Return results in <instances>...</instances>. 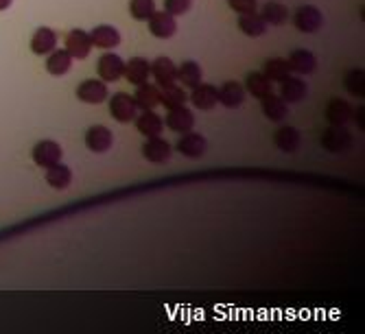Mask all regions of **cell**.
Returning <instances> with one entry per match:
<instances>
[{
  "label": "cell",
  "mask_w": 365,
  "mask_h": 334,
  "mask_svg": "<svg viewBox=\"0 0 365 334\" xmlns=\"http://www.w3.org/2000/svg\"><path fill=\"white\" fill-rule=\"evenodd\" d=\"M193 7V0H165V11L171 16H184Z\"/></svg>",
  "instance_id": "36"
},
{
  "label": "cell",
  "mask_w": 365,
  "mask_h": 334,
  "mask_svg": "<svg viewBox=\"0 0 365 334\" xmlns=\"http://www.w3.org/2000/svg\"><path fill=\"white\" fill-rule=\"evenodd\" d=\"M175 149H178V153H182L184 158H201L206 153V149H208V140L204 136H199V134L186 132L178 140Z\"/></svg>",
  "instance_id": "11"
},
{
  "label": "cell",
  "mask_w": 365,
  "mask_h": 334,
  "mask_svg": "<svg viewBox=\"0 0 365 334\" xmlns=\"http://www.w3.org/2000/svg\"><path fill=\"white\" fill-rule=\"evenodd\" d=\"M90 42L96 48L110 50V48H116L121 44V33L114 27H110V24H98V27H94L90 33Z\"/></svg>",
  "instance_id": "15"
},
{
  "label": "cell",
  "mask_w": 365,
  "mask_h": 334,
  "mask_svg": "<svg viewBox=\"0 0 365 334\" xmlns=\"http://www.w3.org/2000/svg\"><path fill=\"white\" fill-rule=\"evenodd\" d=\"M260 18L265 20V24H273V27H280L289 18V9L278 3V0H269V3L262 5V14Z\"/></svg>",
  "instance_id": "31"
},
{
  "label": "cell",
  "mask_w": 365,
  "mask_h": 334,
  "mask_svg": "<svg viewBox=\"0 0 365 334\" xmlns=\"http://www.w3.org/2000/svg\"><path fill=\"white\" fill-rule=\"evenodd\" d=\"M136 94H134V103L138 109H154L156 105H160V87L154 83H140L136 85Z\"/></svg>",
  "instance_id": "21"
},
{
  "label": "cell",
  "mask_w": 365,
  "mask_h": 334,
  "mask_svg": "<svg viewBox=\"0 0 365 334\" xmlns=\"http://www.w3.org/2000/svg\"><path fill=\"white\" fill-rule=\"evenodd\" d=\"M280 96L284 103H300L304 101L309 94V85L304 83V79H298V76L289 74L284 81H280Z\"/></svg>",
  "instance_id": "16"
},
{
  "label": "cell",
  "mask_w": 365,
  "mask_h": 334,
  "mask_svg": "<svg viewBox=\"0 0 365 334\" xmlns=\"http://www.w3.org/2000/svg\"><path fill=\"white\" fill-rule=\"evenodd\" d=\"M171 143L162 136H151L143 145V158L151 164H167L171 160Z\"/></svg>",
  "instance_id": "2"
},
{
  "label": "cell",
  "mask_w": 365,
  "mask_h": 334,
  "mask_svg": "<svg viewBox=\"0 0 365 334\" xmlns=\"http://www.w3.org/2000/svg\"><path fill=\"white\" fill-rule=\"evenodd\" d=\"M72 68V57L68 55L66 48H53L46 59V70L53 76H64Z\"/></svg>",
  "instance_id": "20"
},
{
  "label": "cell",
  "mask_w": 365,
  "mask_h": 334,
  "mask_svg": "<svg viewBox=\"0 0 365 334\" xmlns=\"http://www.w3.org/2000/svg\"><path fill=\"white\" fill-rule=\"evenodd\" d=\"M66 50L72 59H85L92 50L90 33H85L83 29H74L66 37Z\"/></svg>",
  "instance_id": "12"
},
{
  "label": "cell",
  "mask_w": 365,
  "mask_h": 334,
  "mask_svg": "<svg viewBox=\"0 0 365 334\" xmlns=\"http://www.w3.org/2000/svg\"><path fill=\"white\" fill-rule=\"evenodd\" d=\"M77 98L90 105H101L103 101H107V83L101 79H85L77 87Z\"/></svg>",
  "instance_id": "10"
},
{
  "label": "cell",
  "mask_w": 365,
  "mask_h": 334,
  "mask_svg": "<svg viewBox=\"0 0 365 334\" xmlns=\"http://www.w3.org/2000/svg\"><path fill=\"white\" fill-rule=\"evenodd\" d=\"M149 31L151 35L160 37V40H169V37L175 35L178 31V22H175V16H171L169 11H154L149 18Z\"/></svg>",
  "instance_id": "7"
},
{
  "label": "cell",
  "mask_w": 365,
  "mask_h": 334,
  "mask_svg": "<svg viewBox=\"0 0 365 334\" xmlns=\"http://www.w3.org/2000/svg\"><path fill=\"white\" fill-rule=\"evenodd\" d=\"M165 125L169 127L171 132L175 134H186V132H193L195 127V114L184 107V105H178V107H171L167 118H165Z\"/></svg>",
  "instance_id": "9"
},
{
  "label": "cell",
  "mask_w": 365,
  "mask_h": 334,
  "mask_svg": "<svg viewBox=\"0 0 365 334\" xmlns=\"http://www.w3.org/2000/svg\"><path fill=\"white\" fill-rule=\"evenodd\" d=\"M238 29H241L247 37H260L267 31V24L256 14V11H251V14L238 16Z\"/></svg>",
  "instance_id": "29"
},
{
  "label": "cell",
  "mask_w": 365,
  "mask_h": 334,
  "mask_svg": "<svg viewBox=\"0 0 365 334\" xmlns=\"http://www.w3.org/2000/svg\"><path fill=\"white\" fill-rule=\"evenodd\" d=\"M188 101V94L180 85H167V87H160V105H165L167 109L171 107H178V105H184Z\"/></svg>",
  "instance_id": "32"
},
{
  "label": "cell",
  "mask_w": 365,
  "mask_h": 334,
  "mask_svg": "<svg viewBox=\"0 0 365 334\" xmlns=\"http://www.w3.org/2000/svg\"><path fill=\"white\" fill-rule=\"evenodd\" d=\"M300 143H302V136L295 127H280V129L273 134V145L284 153L298 151Z\"/></svg>",
  "instance_id": "26"
},
{
  "label": "cell",
  "mask_w": 365,
  "mask_h": 334,
  "mask_svg": "<svg viewBox=\"0 0 365 334\" xmlns=\"http://www.w3.org/2000/svg\"><path fill=\"white\" fill-rule=\"evenodd\" d=\"M123 68H125V61L116 53L101 55L96 63V72L101 76V81H105V83H116L123 76Z\"/></svg>",
  "instance_id": "8"
},
{
  "label": "cell",
  "mask_w": 365,
  "mask_h": 334,
  "mask_svg": "<svg viewBox=\"0 0 365 334\" xmlns=\"http://www.w3.org/2000/svg\"><path fill=\"white\" fill-rule=\"evenodd\" d=\"M46 184L50 188H55V190H66L70 184H72V171H70V166L66 164H53V166H48L46 169Z\"/></svg>",
  "instance_id": "24"
},
{
  "label": "cell",
  "mask_w": 365,
  "mask_h": 334,
  "mask_svg": "<svg viewBox=\"0 0 365 334\" xmlns=\"http://www.w3.org/2000/svg\"><path fill=\"white\" fill-rule=\"evenodd\" d=\"M245 87L238 83V81H225L219 90H217V101L221 103V105L225 107H238L243 105L245 101Z\"/></svg>",
  "instance_id": "14"
},
{
  "label": "cell",
  "mask_w": 365,
  "mask_h": 334,
  "mask_svg": "<svg viewBox=\"0 0 365 334\" xmlns=\"http://www.w3.org/2000/svg\"><path fill=\"white\" fill-rule=\"evenodd\" d=\"M151 74L156 76L158 87H167V85H173L175 79H178V66H175L169 57H158L151 63Z\"/></svg>",
  "instance_id": "13"
},
{
  "label": "cell",
  "mask_w": 365,
  "mask_h": 334,
  "mask_svg": "<svg viewBox=\"0 0 365 334\" xmlns=\"http://www.w3.org/2000/svg\"><path fill=\"white\" fill-rule=\"evenodd\" d=\"M230 9H234L236 14H251V11H256V0H228Z\"/></svg>",
  "instance_id": "37"
},
{
  "label": "cell",
  "mask_w": 365,
  "mask_h": 334,
  "mask_svg": "<svg viewBox=\"0 0 365 334\" xmlns=\"http://www.w3.org/2000/svg\"><path fill=\"white\" fill-rule=\"evenodd\" d=\"M156 11V0H129V14L136 20H147Z\"/></svg>",
  "instance_id": "34"
},
{
  "label": "cell",
  "mask_w": 365,
  "mask_h": 334,
  "mask_svg": "<svg viewBox=\"0 0 365 334\" xmlns=\"http://www.w3.org/2000/svg\"><path fill=\"white\" fill-rule=\"evenodd\" d=\"M149 74H151V63L143 57H134L129 59L127 63H125V68H123V76L127 79L132 85H140L149 79Z\"/></svg>",
  "instance_id": "18"
},
{
  "label": "cell",
  "mask_w": 365,
  "mask_h": 334,
  "mask_svg": "<svg viewBox=\"0 0 365 334\" xmlns=\"http://www.w3.org/2000/svg\"><path fill=\"white\" fill-rule=\"evenodd\" d=\"M191 98V103L197 107V109H201V112H210L212 107L217 105V87L215 85H208V83H199V85H195L193 87V94L188 96Z\"/></svg>",
  "instance_id": "17"
},
{
  "label": "cell",
  "mask_w": 365,
  "mask_h": 334,
  "mask_svg": "<svg viewBox=\"0 0 365 334\" xmlns=\"http://www.w3.org/2000/svg\"><path fill=\"white\" fill-rule=\"evenodd\" d=\"M178 79L182 81V85L184 87H195V85H199L201 83V79H204V70H201V66L197 61H184L182 66L178 68Z\"/></svg>",
  "instance_id": "30"
},
{
  "label": "cell",
  "mask_w": 365,
  "mask_h": 334,
  "mask_svg": "<svg viewBox=\"0 0 365 334\" xmlns=\"http://www.w3.org/2000/svg\"><path fill=\"white\" fill-rule=\"evenodd\" d=\"M11 3H14V0H0V11L9 9V7H11Z\"/></svg>",
  "instance_id": "38"
},
{
  "label": "cell",
  "mask_w": 365,
  "mask_h": 334,
  "mask_svg": "<svg viewBox=\"0 0 365 334\" xmlns=\"http://www.w3.org/2000/svg\"><path fill=\"white\" fill-rule=\"evenodd\" d=\"M289 68L298 74H311L313 70L317 68V59L315 55L311 53V50H304V48H298L293 50L291 55H289Z\"/></svg>",
  "instance_id": "23"
},
{
  "label": "cell",
  "mask_w": 365,
  "mask_h": 334,
  "mask_svg": "<svg viewBox=\"0 0 365 334\" xmlns=\"http://www.w3.org/2000/svg\"><path fill=\"white\" fill-rule=\"evenodd\" d=\"M85 147L92 153H107L114 147V134L103 125H92L90 129L85 132Z\"/></svg>",
  "instance_id": "6"
},
{
  "label": "cell",
  "mask_w": 365,
  "mask_h": 334,
  "mask_svg": "<svg viewBox=\"0 0 365 334\" xmlns=\"http://www.w3.org/2000/svg\"><path fill=\"white\" fill-rule=\"evenodd\" d=\"M243 87L254 98H265L273 92V81H269L262 72H249Z\"/></svg>",
  "instance_id": "25"
},
{
  "label": "cell",
  "mask_w": 365,
  "mask_h": 334,
  "mask_svg": "<svg viewBox=\"0 0 365 334\" xmlns=\"http://www.w3.org/2000/svg\"><path fill=\"white\" fill-rule=\"evenodd\" d=\"M322 147L331 153H342L352 147V134L344 125H333L322 136Z\"/></svg>",
  "instance_id": "3"
},
{
  "label": "cell",
  "mask_w": 365,
  "mask_h": 334,
  "mask_svg": "<svg viewBox=\"0 0 365 334\" xmlns=\"http://www.w3.org/2000/svg\"><path fill=\"white\" fill-rule=\"evenodd\" d=\"M344 85L350 94H355V96H363L365 92V79H363V70H352L346 74V79H344Z\"/></svg>",
  "instance_id": "35"
},
{
  "label": "cell",
  "mask_w": 365,
  "mask_h": 334,
  "mask_svg": "<svg viewBox=\"0 0 365 334\" xmlns=\"http://www.w3.org/2000/svg\"><path fill=\"white\" fill-rule=\"evenodd\" d=\"M293 22H295V27H298L302 33H315V31L322 29L324 16H322V11H320L317 7L302 5V7H298V11H295Z\"/></svg>",
  "instance_id": "5"
},
{
  "label": "cell",
  "mask_w": 365,
  "mask_h": 334,
  "mask_svg": "<svg viewBox=\"0 0 365 334\" xmlns=\"http://www.w3.org/2000/svg\"><path fill=\"white\" fill-rule=\"evenodd\" d=\"M326 118L331 125H346L352 118V105L344 98H333L326 107Z\"/></svg>",
  "instance_id": "28"
},
{
  "label": "cell",
  "mask_w": 365,
  "mask_h": 334,
  "mask_svg": "<svg viewBox=\"0 0 365 334\" xmlns=\"http://www.w3.org/2000/svg\"><path fill=\"white\" fill-rule=\"evenodd\" d=\"M31 156H33V162L40 166V169H48V166L61 162L64 151H61V147L55 143V140H40V143L33 147Z\"/></svg>",
  "instance_id": "1"
},
{
  "label": "cell",
  "mask_w": 365,
  "mask_h": 334,
  "mask_svg": "<svg viewBox=\"0 0 365 334\" xmlns=\"http://www.w3.org/2000/svg\"><path fill=\"white\" fill-rule=\"evenodd\" d=\"M136 121V129L140 132L145 138L151 136H160L162 129H165V121H162L160 114H156L154 109H145L140 116L134 118Z\"/></svg>",
  "instance_id": "19"
},
{
  "label": "cell",
  "mask_w": 365,
  "mask_h": 334,
  "mask_svg": "<svg viewBox=\"0 0 365 334\" xmlns=\"http://www.w3.org/2000/svg\"><path fill=\"white\" fill-rule=\"evenodd\" d=\"M57 48V33L48 27H40L31 37V50L35 55H48L50 50Z\"/></svg>",
  "instance_id": "22"
},
{
  "label": "cell",
  "mask_w": 365,
  "mask_h": 334,
  "mask_svg": "<svg viewBox=\"0 0 365 334\" xmlns=\"http://www.w3.org/2000/svg\"><path fill=\"white\" fill-rule=\"evenodd\" d=\"M136 112H138V107L134 103V96L118 92L110 98V116L116 123H132L136 118Z\"/></svg>",
  "instance_id": "4"
},
{
  "label": "cell",
  "mask_w": 365,
  "mask_h": 334,
  "mask_svg": "<svg viewBox=\"0 0 365 334\" xmlns=\"http://www.w3.org/2000/svg\"><path fill=\"white\" fill-rule=\"evenodd\" d=\"M262 74L267 76L269 81H275V83H280L284 81L289 74H291V68H289V63L286 59H280V57H273L265 63V70H262Z\"/></svg>",
  "instance_id": "33"
},
{
  "label": "cell",
  "mask_w": 365,
  "mask_h": 334,
  "mask_svg": "<svg viewBox=\"0 0 365 334\" xmlns=\"http://www.w3.org/2000/svg\"><path fill=\"white\" fill-rule=\"evenodd\" d=\"M262 101V114L273 121V123H280L286 118V114H289V107H286V103L282 101V96H275L273 92L265 98H260Z\"/></svg>",
  "instance_id": "27"
}]
</instances>
